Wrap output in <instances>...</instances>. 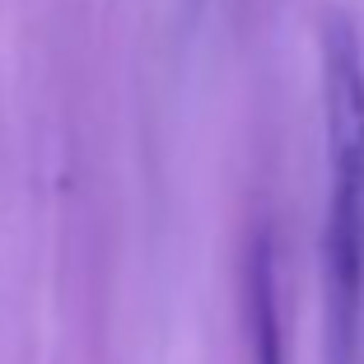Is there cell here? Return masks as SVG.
<instances>
[{
    "mask_svg": "<svg viewBox=\"0 0 364 364\" xmlns=\"http://www.w3.org/2000/svg\"><path fill=\"white\" fill-rule=\"evenodd\" d=\"M322 89H327V341L332 364H355L364 318V47L350 19L332 14L322 33Z\"/></svg>",
    "mask_w": 364,
    "mask_h": 364,
    "instance_id": "1",
    "label": "cell"
},
{
    "mask_svg": "<svg viewBox=\"0 0 364 364\" xmlns=\"http://www.w3.org/2000/svg\"><path fill=\"white\" fill-rule=\"evenodd\" d=\"M243 313L252 332V364H289L285 332H280V271H276V243L262 225L247 238L243 252Z\"/></svg>",
    "mask_w": 364,
    "mask_h": 364,
    "instance_id": "2",
    "label": "cell"
}]
</instances>
